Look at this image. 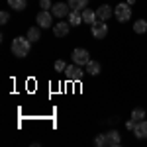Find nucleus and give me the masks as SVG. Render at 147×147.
<instances>
[{
    "label": "nucleus",
    "instance_id": "22",
    "mask_svg": "<svg viewBox=\"0 0 147 147\" xmlns=\"http://www.w3.org/2000/svg\"><path fill=\"white\" fill-rule=\"evenodd\" d=\"M39 6H41V10H51L53 8L51 0H39Z\"/></svg>",
    "mask_w": 147,
    "mask_h": 147
},
{
    "label": "nucleus",
    "instance_id": "25",
    "mask_svg": "<svg viewBox=\"0 0 147 147\" xmlns=\"http://www.w3.org/2000/svg\"><path fill=\"white\" fill-rule=\"evenodd\" d=\"M127 4H129V6H131V4H136V0H127Z\"/></svg>",
    "mask_w": 147,
    "mask_h": 147
},
{
    "label": "nucleus",
    "instance_id": "2",
    "mask_svg": "<svg viewBox=\"0 0 147 147\" xmlns=\"http://www.w3.org/2000/svg\"><path fill=\"white\" fill-rule=\"evenodd\" d=\"M114 16H116V20L120 24H124V22H129L131 20V6L127 4V2H122V4H118L116 8H114Z\"/></svg>",
    "mask_w": 147,
    "mask_h": 147
},
{
    "label": "nucleus",
    "instance_id": "8",
    "mask_svg": "<svg viewBox=\"0 0 147 147\" xmlns=\"http://www.w3.org/2000/svg\"><path fill=\"white\" fill-rule=\"evenodd\" d=\"M120 145H122V136H120V131H116V129L106 131V147H120Z\"/></svg>",
    "mask_w": 147,
    "mask_h": 147
},
{
    "label": "nucleus",
    "instance_id": "19",
    "mask_svg": "<svg viewBox=\"0 0 147 147\" xmlns=\"http://www.w3.org/2000/svg\"><path fill=\"white\" fill-rule=\"evenodd\" d=\"M131 118H134L136 122L145 120V110H143V108H136V110H131Z\"/></svg>",
    "mask_w": 147,
    "mask_h": 147
},
{
    "label": "nucleus",
    "instance_id": "1",
    "mask_svg": "<svg viewBox=\"0 0 147 147\" xmlns=\"http://www.w3.org/2000/svg\"><path fill=\"white\" fill-rule=\"evenodd\" d=\"M10 49H12V53L16 57H20V59L22 57H28V53L32 51V41L28 39V35L26 37H14Z\"/></svg>",
    "mask_w": 147,
    "mask_h": 147
},
{
    "label": "nucleus",
    "instance_id": "18",
    "mask_svg": "<svg viewBox=\"0 0 147 147\" xmlns=\"http://www.w3.org/2000/svg\"><path fill=\"white\" fill-rule=\"evenodd\" d=\"M39 37H41V34H39V26H37V28H30V30H28V39H30L32 43L39 41Z\"/></svg>",
    "mask_w": 147,
    "mask_h": 147
},
{
    "label": "nucleus",
    "instance_id": "16",
    "mask_svg": "<svg viewBox=\"0 0 147 147\" xmlns=\"http://www.w3.org/2000/svg\"><path fill=\"white\" fill-rule=\"evenodd\" d=\"M86 73H88V75H98V73H100V63L90 59V61L86 63Z\"/></svg>",
    "mask_w": 147,
    "mask_h": 147
},
{
    "label": "nucleus",
    "instance_id": "15",
    "mask_svg": "<svg viewBox=\"0 0 147 147\" xmlns=\"http://www.w3.org/2000/svg\"><path fill=\"white\" fill-rule=\"evenodd\" d=\"M8 6H12V10L22 12L28 6V0H8Z\"/></svg>",
    "mask_w": 147,
    "mask_h": 147
},
{
    "label": "nucleus",
    "instance_id": "4",
    "mask_svg": "<svg viewBox=\"0 0 147 147\" xmlns=\"http://www.w3.org/2000/svg\"><path fill=\"white\" fill-rule=\"evenodd\" d=\"M63 75H65V79H67V80H75V82H79V80L84 77V71L80 69V65H75V63H73V65H67V69H65Z\"/></svg>",
    "mask_w": 147,
    "mask_h": 147
},
{
    "label": "nucleus",
    "instance_id": "13",
    "mask_svg": "<svg viewBox=\"0 0 147 147\" xmlns=\"http://www.w3.org/2000/svg\"><path fill=\"white\" fill-rule=\"evenodd\" d=\"M69 24H71V26H80V24H82V12L80 10H71V14H69Z\"/></svg>",
    "mask_w": 147,
    "mask_h": 147
},
{
    "label": "nucleus",
    "instance_id": "7",
    "mask_svg": "<svg viewBox=\"0 0 147 147\" xmlns=\"http://www.w3.org/2000/svg\"><path fill=\"white\" fill-rule=\"evenodd\" d=\"M106 35H108V26H106V22L98 20L96 24H92V37H96V39H104Z\"/></svg>",
    "mask_w": 147,
    "mask_h": 147
},
{
    "label": "nucleus",
    "instance_id": "21",
    "mask_svg": "<svg viewBox=\"0 0 147 147\" xmlns=\"http://www.w3.org/2000/svg\"><path fill=\"white\" fill-rule=\"evenodd\" d=\"M94 143L98 147H106V134H100V136L94 137Z\"/></svg>",
    "mask_w": 147,
    "mask_h": 147
},
{
    "label": "nucleus",
    "instance_id": "20",
    "mask_svg": "<svg viewBox=\"0 0 147 147\" xmlns=\"http://www.w3.org/2000/svg\"><path fill=\"white\" fill-rule=\"evenodd\" d=\"M53 69H55L57 73H65V69H67V63H65L63 59H57L55 65H53Z\"/></svg>",
    "mask_w": 147,
    "mask_h": 147
},
{
    "label": "nucleus",
    "instance_id": "5",
    "mask_svg": "<svg viewBox=\"0 0 147 147\" xmlns=\"http://www.w3.org/2000/svg\"><path fill=\"white\" fill-rule=\"evenodd\" d=\"M53 18H55V16H53V12L41 10L37 16H35V22H37L39 28H43V30H45V28H51V26H53Z\"/></svg>",
    "mask_w": 147,
    "mask_h": 147
},
{
    "label": "nucleus",
    "instance_id": "6",
    "mask_svg": "<svg viewBox=\"0 0 147 147\" xmlns=\"http://www.w3.org/2000/svg\"><path fill=\"white\" fill-rule=\"evenodd\" d=\"M51 12H53V16H55V18L61 20V18H65V16L71 14V6H69L67 2H57V4H53Z\"/></svg>",
    "mask_w": 147,
    "mask_h": 147
},
{
    "label": "nucleus",
    "instance_id": "24",
    "mask_svg": "<svg viewBox=\"0 0 147 147\" xmlns=\"http://www.w3.org/2000/svg\"><path fill=\"white\" fill-rule=\"evenodd\" d=\"M136 120H134V118H131V120H127V122H125V127H127V129H131V131H134V127H136Z\"/></svg>",
    "mask_w": 147,
    "mask_h": 147
},
{
    "label": "nucleus",
    "instance_id": "12",
    "mask_svg": "<svg viewBox=\"0 0 147 147\" xmlns=\"http://www.w3.org/2000/svg\"><path fill=\"white\" fill-rule=\"evenodd\" d=\"M82 22H86V24H96L98 22V16H96V12L90 10V8H84L82 10Z\"/></svg>",
    "mask_w": 147,
    "mask_h": 147
},
{
    "label": "nucleus",
    "instance_id": "14",
    "mask_svg": "<svg viewBox=\"0 0 147 147\" xmlns=\"http://www.w3.org/2000/svg\"><path fill=\"white\" fill-rule=\"evenodd\" d=\"M67 4L71 6V10H84L88 6V0H67Z\"/></svg>",
    "mask_w": 147,
    "mask_h": 147
},
{
    "label": "nucleus",
    "instance_id": "9",
    "mask_svg": "<svg viewBox=\"0 0 147 147\" xmlns=\"http://www.w3.org/2000/svg\"><path fill=\"white\" fill-rule=\"evenodd\" d=\"M96 16H98V20H102V22H108V20L114 16L112 6H108V4H102V6H98V8H96Z\"/></svg>",
    "mask_w": 147,
    "mask_h": 147
},
{
    "label": "nucleus",
    "instance_id": "23",
    "mask_svg": "<svg viewBox=\"0 0 147 147\" xmlns=\"http://www.w3.org/2000/svg\"><path fill=\"white\" fill-rule=\"evenodd\" d=\"M8 20H10V14L8 12H0V24L4 26V24H8Z\"/></svg>",
    "mask_w": 147,
    "mask_h": 147
},
{
    "label": "nucleus",
    "instance_id": "3",
    "mask_svg": "<svg viewBox=\"0 0 147 147\" xmlns=\"http://www.w3.org/2000/svg\"><path fill=\"white\" fill-rule=\"evenodd\" d=\"M71 57H73V63L75 65H80V67H86V63L90 61V53L86 49H82V47H75Z\"/></svg>",
    "mask_w": 147,
    "mask_h": 147
},
{
    "label": "nucleus",
    "instance_id": "10",
    "mask_svg": "<svg viewBox=\"0 0 147 147\" xmlns=\"http://www.w3.org/2000/svg\"><path fill=\"white\" fill-rule=\"evenodd\" d=\"M69 30H71V24L69 22H59L53 24V34H55V37H65V35L69 34Z\"/></svg>",
    "mask_w": 147,
    "mask_h": 147
},
{
    "label": "nucleus",
    "instance_id": "11",
    "mask_svg": "<svg viewBox=\"0 0 147 147\" xmlns=\"http://www.w3.org/2000/svg\"><path fill=\"white\" fill-rule=\"evenodd\" d=\"M134 136L137 139H147V120H141L137 122L136 127H134Z\"/></svg>",
    "mask_w": 147,
    "mask_h": 147
},
{
    "label": "nucleus",
    "instance_id": "17",
    "mask_svg": "<svg viewBox=\"0 0 147 147\" xmlns=\"http://www.w3.org/2000/svg\"><path fill=\"white\" fill-rule=\"evenodd\" d=\"M134 32L136 34H147V20H137V22H134Z\"/></svg>",
    "mask_w": 147,
    "mask_h": 147
}]
</instances>
